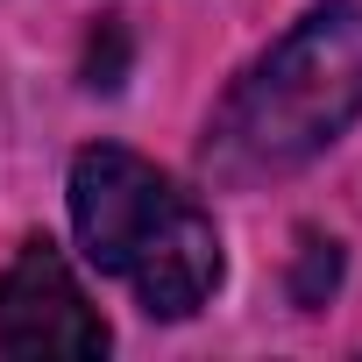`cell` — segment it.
I'll return each instance as SVG.
<instances>
[{
	"label": "cell",
	"mask_w": 362,
	"mask_h": 362,
	"mask_svg": "<svg viewBox=\"0 0 362 362\" xmlns=\"http://www.w3.org/2000/svg\"><path fill=\"white\" fill-rule=\"evenodd\" d=\"M0 355H107V320L86 305L71 263L50 242H22L15 263L0 270Z\"/></svg>",
	"instance_id": "3"
},
{
	"label": "cell",
	"mask_w": 362,
	"mask_h": 362,
	"mask_svg": "<svg viewBox=\"0 0 362 362\" xmlns=\"http://www.w3.org/2000/svg\"><path fill=\"white\" fill-rule=\"evenodd\" d=\"M362 121V0L298 15L221 100L206 156L221 177H277Z\"/></svg>",
	"instance_id": "1"
},
{
	"label": "cell",
	"mask_w": 362,
	"mask_h": 362,
	"mask_svg": "<svg viewBox=\"0 0 362 362\" xmlns=\"http://www.w3.org/2000/svg\"><path fill=\"white\" fill-rule=\"evenodd\" d=\"M71 228L86 256L121 277L149 320H185L221 284V235L192 192L135 156V149H78L71 163Z\"/></svg>",
	"instance_id": "2"
},
{
	"label": "cell",
	"mask_w": 362,
	"mask_h": 362,
	"mask_svg": "<svg viewBox=\"0 0 362 362\" xmlns=\"http://www.w3.org/2000/svg\"><path fill=\"white\" fill-rule=\"evenodd\" d=\"M334 277H341V256H334V242H305V277H298V305H320V298L334 291Z\"/></svg>",
	"instance_id": "4"
}]
</instances>
